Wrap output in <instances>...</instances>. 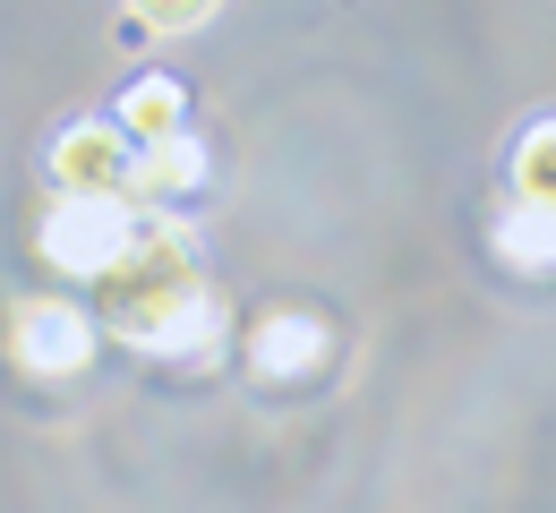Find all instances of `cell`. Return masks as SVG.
Masks as SVG:
<instances>
[{
  "label": "cell",
  "mask_w": 556,
  "mask_h": 513,
  "mask_svg": "<svg viewBox=\"0 0 556 513\" xmlns=\"http://www.w3.org/2000/svg\"><path fill=\"white\" fill-rule=\"evenodd\" d=\"M103 325L154 360H198L223 334V299L206 283V257L180 222H138V240L103 274Z\"/></svg>",
  "instance_id": "cell-1"
},
{
  "label": "cell",
  "mask_w": 556,
  "mask_h": 513,
  "mask_svg": "<svg viewBox=\"0 0 556 513\" xmlns=\"http://www.w3.org/2000/svg\"><path fill=\"white\" fill-rule=\"evenodd\" d=\"M138 240V206L129 197H52V215L35 222V248H43V266H61V274H112V257Z\"/></svg>",
  "instance_id": "cell-2"
},
{
  "label": "cell",
  "mask_w": 556,
  "mask_h": 513,
  "mask_svg": "<svg viewBox=\"0 0 556 513\" xmlns=\"http://www.w3.org/2000/svg\"><path fill=\"white\" fill-rule=\"evenodd\" d=\"M9 351L26 376H77L94 360V317H77L70 299H17L9 308Z\"/></svg>",
  "instance_id": "cell-3"
},
{
  "label": "cell",
  "mask_w": 556,
  "mask_h": 513,
  "mask_svg": "<svg viewBox=\"0 0 556 513\" xmlns=\"http://www.w3.org/2000/svg\"><path fill=\"white\" fill-rule=\"evenodd\" d=\"M52 189L61 197H129V138L112 120H77L52 138Z\"/></svg>",
  "instance_id": "cell-4"
},
{
  "label": "cell",
  "mask_w": 556,
  "mask_h": 513,
  "mask_svg": "<svg viewBox=\"0 0 556 513\" xmlns=\"http://www.w3.org/2000/svg\"><path fill=\"white\" fill-rule=\"evenodd\" d=\"M206 180V146L198 138H154V146L129 154V189L138 197H189Z\"/></svg>",
  "instance_id": "cell-5"
},
{
  "label": "cell",
  "mask_w": 556,
  "mask_h": 513,
  "mask_svg": "<svg viewBox=\"0 0 556 513\" xmlns=\"http://www.w3.org/2000/svg\"><path fill=\"white\" fill-rule=\"evenodd\" d=\"M249 360H257V376H300V368L326 360V325L317 317H266L257 343H249Z\"/></svg>",
  "instance_id": "cell-6"
},
{
  "label": "cell",
  "mask_w": 556,
  "mask_h": 513,
  "mask_svg": "<svg viewBox=\"0 0 556 513\" xmlns=\"http://www.w3.org/2000/svg\"><path fill=\"white\" fill-rule=\"evenodd\" d=\"M514 206L556 215V112H540V120L514 138Z\"/></svg>",
  "instance_id": "cell-7"
},
{
  "label": "cell",
  "mask_w": 556,
  "mask_h": 513,
  "mask_svg": "<svg viewBox=\"0 0 556 513\" xmlns=\"http://www.w3.org/2000/svg\"><path fill=\"white\" fill-rule=\"evenodd\" d=\"M180 112H189V94H180V77H138L129 94H121V138H180Z\"/></svg>",
  "instance_id": "cell-8"
},
{
  "label": "cell",
  "mask_w": 556,
  "mask_h": 513,
  "mask_svg": "<svg viewBox=\"0 0 556 513\" xmlns=\"http://www.w3.org/2000/svg\"><path fill=\"white\" fill-rule=\"evenodd\" d=\"M496 257L522 266V274H548V266H556V215L505 206V215H496Z\"/></svg>",
  "instance_id": "cell-9"
},
{
  "label": "cell",
  "mask_w": 556,
  "mask_h": 513,
  "mask_svg": "<svg viewBox=\"0 0 556 513\" xmlns=\"http://www.w3.org/2000/svg\"><path fill=\"white\" fill-rule=\"evenodd\" d=\"M214 9H129V17H121V26H129V35H189V26H206Z\"/></svg>",
  "instance_id": "cell-10"
}]
</instances>
